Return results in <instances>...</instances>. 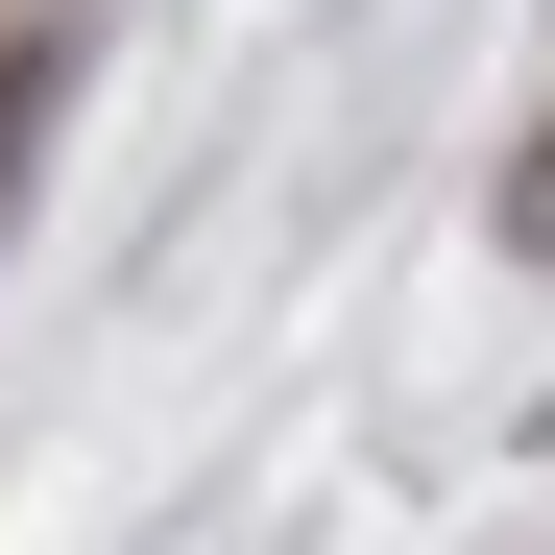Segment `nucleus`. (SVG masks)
<instances>
[{
  "instance_id": "1",
  "label": "nucleus",
  "mask_w": 555,
  "mask_h": 555,
  "mask_svg": "<svg viewBox=\"0 0 555 555\" xmlns=\"http://www.w3.org/2000/svg\"><path fill=\"white\" fill-rule=\"evenodd\" d=\"M507 242H555V121H531V169H507Z\"/></svg>"
}]
</instances>
